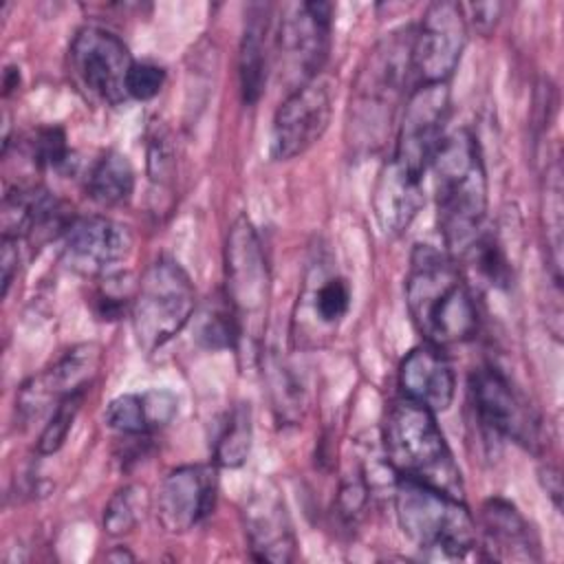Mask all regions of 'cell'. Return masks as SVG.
<instances>
[{
    "mask_svg": "<svg viewBox=\"0 0 564 564\" xmlns=\"http://www.w3.org/2000/svg\"><path fill=\"white\" fill-rule=\"evenodd\" d=\"M150 498L141 485H126L112 494L104 509V531L108 535L130 533L145 516Z\"/></svg>",
    "mask_w": 564,
    "mask_h": 564,
    "instance_id": "30",
    "label": "cell"
},
{
    "mask_svg": "<svg viewBox=\"0 0 564 564\" xmlns=\"http://www.w3.org/2000/svg\"><path fill=\"white\" fill-rule=\"evenodd\" d=\"M134 189V170L126 154L106 152L90 170L86 181L88 196L106 207L121 205L132 196Z\"/></svg>",
    "mask_w": 564,
    "mask_h": 564,
    "instance_id": "26",
    "label": "cell"
},
{
    "mask_svg": "<svg viewBox=\"0 0 564 564\" xmlns=\"http://www.w3.org/2000/svg\"><path fill=\"white\" fill-rule=\"evenodd\" d=\"M165 84V70L152 62H134L128 73V97L148 101L161 93Z\"/></svg>",
    "mask_w": 564,
    "mask_h": 564,
    "instance_id": "34",
    "label": "cell"
},
{
    "mask_svg": "<svg viewBox=\"0 0 564 564\" xmlns=\"http://www.w3.org/2000/svg\"><path fill=\"white\" fill-rule=\"evenodd\" d=\"M330 2L313 0L289 2L282 7L273 48L278 77L284 86H289V93L322 75L330 51Z\"/></svg>",
    "mask_w": 564,
    "mask_h": 564,
    "instance_id": "7",
    "label": "cell"
},
{
    "mask_svg": "<svg viewBox=\"0 0 564 564\" xmlns=\"http://www.w3.org/2000/svg\"><path fill=\"white\" fill-rule=\"evenodd\" d=\"M70 150L62 128H40L31 141V159L37 167L59 170L68 163Z\"/></svg>",
    "mask_w": 564,
    "mask_h": 564,
    "instance_id": "33",
    "label": "cell"
},
{
    "mask_svg": "<svg viewBox=\"0 0 564 564\" xmlns=\"http://www.w3.org/2000/svg\"><path fill=\"white\" fill-rule=\"evenodd\" d=\"M430 167L438 231L447 253L463 256L482 234L487 218V170L476 137L467 128L445 134Z\"/></svg>",
    "mask_w": 564,
    "mask_h": 564,
    "instance_id": "2",
    "label": "cell"
},
{
    "mask_svg": "<svg viewBox=\"0 0 564 564\" xmlns=\"http://www.w3.org/2000/svg\"><path fill=\"white\" fill-rule=\"evenodd\" d=\"M269 26H271V4L251 2L245 13V29H242L240 55H238L242 101L249 106L260 99L267 84Z\"/></svg>",
    "mask_w": 564,
    "mask_h": 564,
    "instance_id": "24",
    "label": "cell"
},
{
    "mask_svg": "<svg viewBox=\"0 0 564 564\" xmlns=\"http://www.w3.org/2000/svg\"><path fill=\"white\" fill-rule=\"evenodd\" d=\"M421 183L423 178L408 174L394 161L381 167L372 192V209L383 234L401 236L412 225L425 203Z\"/></svg>",
    "mask_w": 564,
    "mask_h": 564,
    "instance_id": "22",
    "label": "cell"
},
{
    "mask_svg": "<svg viewBox=\"0 0 564 564\" xmlns=\"http://www.w3.org/2000/svg\"><path fill=\"white\" fill-rule=\"evenodd\" d=\"M101 361L97 344H79L66 350L51 368L22 383L15 405L24 423L37 419L46 408H55L64 397L90 386Z\"/></svg>",
    "mask_w": 564,
    "mask_h": 564,
    "instance_id": "17",
    "label": "cell"
},
{
    "mask_svg": "<svg viewBox=\"0 0 564 564\" xmlns=\"http://www.w3.org/2000/svg\"><path fill=\"white\" fill-rule=\"evenodd\" d=\"M394 511L403 535L430 555L454 560L476 546V522L463 498L410 478H397Z\"/></svg>",
    "mask_w": 564,
    "mask_h": 564,
    "instance_id": "5",
    "label": "cell"
},
{
    "mask_svg": "<svg viewBox=\"0 0 564 564\" xmlns=\"http://www.w3.org/2000/svg\"><path fill=\"white\" fill-rule=\"evenodd\" d=\"M469 399L480 425L491 434L507 436L524 445L535 441L538 427L529 405L496 366H482L471 372Z\"/></svg>",
    "mask_w": 564,
    "mask_h": 564,
    "instance_id": "16",
    "label": "cell"
},
{
    "mask_svg": "<svg viewBox=\"0 0 564 564\" xmlns=\"http://www.w3.org/2000/svg\"><path fill=\"white\" fill-rule=\"evenodd\" d=\"M399 388L405 399L436 412H445L456 392L452 364L434 344L412 348L399 368Z\"/></svg>",
    "mask_w": 564,
    "mask_h": 564,
    "instance_id": "20",
    "label": "cell"
},
{
    "mask_svg": "<svg viewBox=\"0 0 564 564\" xmlns=\"http://www.w3.org/2000/svg\"><path fill=\"white\" fill-rule=\"evenodd\" d=\"M242 527L253 560L286 564L295 557L293 524L284 498L273 485L251 491L242 507Z\"/></svg>",
    "mask_w": 564,
    "mask_h": 564,
    "instance_id": "18",
    "label": "cell"
},
{
    "mask_svg": "<svg viewBox=\"0 0 564 564\" xmlns=\"http://www.w3.org/2000/svg\"><path fill=\"white\" fill-rule=\"evenodd\" d=\"M412 44L414 29H397L383 35L359 66L346 123L348 143L357 152H375L383 145L414 73Z\"/></svg>",
    "mask_w": 564,
    "mask_h": 564,
    "instance_id": "3",
    "label": "cell"
},
{
    "mask_svg": "<svg viewBox=\"0 0 564 564\" xmlns=\"http://www.w3.org/2000/svg\"><path fill=\"white\" fill-rule=\"evenodd\" d=\"M544 231L549 262L553 267V282L560 286L562 280V231H564V203H562V170L560 163H551L546 170L544 187Z\"/></svg>",
    "mask_w": 564,
    "mask_h": 564,
    "instance_id": "29",
    "label": "cell"
},
{
    "mask_svg": "<svg viewBox=\"0 0 564 564\" xmlns=\"http://www.w3.org/2000/svg\"><path fill=\"white\" fill-rule=\"evenodd\" d=\"M132 245L130 227L106 216H84L64 231L62 260L79 275H106L130 256Z\"/></svg>",
    "mask_w": 564,
    "mask_h": 564,
    "instance_id": "14",
    "label": "cell"
},
{
    "mask_svg": "<svg viewBox=\"0 0 564 564\" xmlns=\"http://www.w3.org/2000/svg\"><path fill=\"white\" fill-rule=\"evenodd\" d=\"M242 337V324L227 295L207 302L194 319V339L207 350L234 348Z\"/></svg>",
    "mask_w": 564,
    "mask_h": 564,
    "instance_id": "27",
    "label": "cell"
},
{
    "mask_svg": "<svg viewBox=\"0 0 564 564\" xmlns=\"http://www.w3.org/2000/svg\"><path fill=\"white\" fill-rule=\"evenodd\" d=\"M225 295L234 306L242 335L251 319H258L269 300V267L256 227L242 214L225 238Z\"/></svg>",
    "mask_w": 564,
    "mask_h": 564,
    "instance_id": "8",
    "label": "cell"
},
{
    "mask_svg": "<svg viewBox=\"0 0 564 564\" xmlns=\"http://www.w3.org/2000/svg\"><path fill=\"white\" fill-rule=\"evenodd\" d=\"M333 115V88L324 75L286 93L271 126V156L289 161L313 148L326 132Z\"/></svg>",
    "mask_w": 564,
    "mask_h": 564,
    "instance_id": "11",
    "label": "cell"
},
{
    "mask_svg": "<svg viewBox=\"0 0 564 564\" xmlns=\"http://www.w3.org/2000/svg\"><path fill=\"white\" fill-rule=\"evenodd\" d=\"M62 203L44 187H15L2 198V236L33 240L68 229Z\"/></svg>",
    "mask_w": 564,
    "mask_h": 564,
    "instance_id": "21",
    "label": "cell"
},
{
    "mask_svg": "<svg viewBox=\"0 0 564 564\" xmlns=\"http://www.w3.org/2000/svg\"><path fill=\"white\" fill-rule=\"evenodd\" d=\"M467 44L463 7L449 0L432 2L414 31L412 66L421 84H447Z\"/></svg>",
    "mask_w": 564,
    "mask_h": 564,
    "instance_id": "12",
    "label": "cell"
},
{
    "mask_svg": "<svg viewBox=\"0 0 564 564\" xmlns=\"http://www.w3.org/2000/svg\"><path fill=\"white\" fill-rule=\"evenodd\" d=\"M218 476L212 465H183L172 469L154 496L159 524L174 535L198 527L216 505Z\"/></svg>",
    "mask_w": 564,
    "mask_h": 564,
    "instance_id": "13",
    "label": "cell"
},
{
    "mask_svg": "<svg viewBox=\"0 0 564 564\" xmlns=\"http://www.w3.org/2000/svg\"><path fill=\"white\" fill-rule=\"evenodd\" d=\"M463 256H471L478 273L487 282H491L496 286H505L509 282L511 267H509V262L505 258V251H502V247H500V242L496 240L494 234L482 229V234L474 240V245Z\"/></svg>",
    "mask_w": 564,
    "mask_h": 564,
    "instance_id": "32",
    "label": "cell"
},
{
    "mask_svg": "<svg viewBox=\"0 0 564 564\" xmlns=\"http://www.w3.org/2000/svg\"><path fill=\"white\" fill-rule=\"evenodd\" d=\"M178 410V401L167 390H148L141 394H119L104 412L108 427L128 434L143 436L167 425Z\"/></svg>",
    "mask_w": 564,
    "mask_h": 564,
    "instance_id": "23",
    "label": "cell"
},
{
    "mask_svg": "<svg viewBox=\"0 0 564 564\" xmlns=\"http://www.w3.org/2000/svg\"><path fill=\"white\" fill-rule=\"evenodd\" d=\"M386 463L397 478H410L463 498V476L436 423V414L410 399L394 401L383 421Z\"/></svg>",
    "mask_w": 564,
    "mask_h": 564,
    "instance_id": "4",
    "label": "cell"
},
{
    "mask_svg": "<svg viewBox=\"0 0 564 564\" xmlns=\"http://www.w3.org/2000/svg\"><path fill=\"white\" fill-rule=\"evenodd\" d=\"M196 306L187 271L172 258L154 260L139 280L130 315L137 344L152 352L178 335Z\"/></svg>",
    "mask_w": 564,
    "mask_h": 564,
    "instance_id": "6",
    "label": "cell"
},
{
    "mask_svg": "<svg viewBox=\"0 0 564 564\" xmlns=\"http://www.w3.org/2000/svg\"><path fill=\"white\" fill-rule=\"evenodd\" d=\"M469 9L474 13V18H471L474 26L480 33H489L496 26L498 18H500L502 4H498V2H482V4H469Z\"/></svg>",
    "mask_w": 564,
    "mask_h": 564,
    "instance_id": "37",
    "label": "cell"
},
{
    "mask_svg": "<svg viewBox=\"0 0 564 564\" xmlns=\"http://www.w3.org/2000/svg\"><path fill=\"white\" fill-rule=\"evenodd\" d=\"M18 84H20V68L9 66L4 70V95H9L13 88H18Z\"/></svg>",
    "mask_w": 564,
    "mask_h": 564,
    "instance_id": "38",
    "label": "cell"
},
{
    "mask_svg": "<svg viewBox=\"0 0 564 564\" xmlns=\"http://www.w3.org/2000/svg\"><path fill=\"white\" fill-rule=\"evenodd\" d=\"M20 240L2 236V251H0V264H2V295L9 293V286L13 282L18 262H20Z\"/></svg>",
    "mask_w": 564,
    "mask_h": 564,
    "instance_id": "36",
    "label": "cell"
},
{
    "mask_svg": "<svg viewBox=\"0 0 564 564\" xmlns=\"http://www.w3.org/2000/svg\"><path fill=\"white\" fill-rule=\"evenodd\" d=\"M480 535L487 560L540 562V540L529 520L505 498H489L480 509Z\"/></svg>",
    "mask_w": 564,
    "mask_h": 564,
    "instance_id": "19",
    "label": "cell"
},
{
    "mask_svg": "<svg viewBox=\"0 0 564 564\" xmlns=\"http://www.w3.org/2000/svg\"><path fill=\"white\" fill-rule=\"evenodd\" d=\"M405 304L416 330L438 348L463 344L478 330L476 302L458 264L432 245L412 249Z\"/></svg>",
    "mask_w": 564,
    "mask_h": 564,
    "instance_id": "1",
    "label": "cell"
},
{
    "mask_svg": "<svg viewBox=\"0 0 564 564\" xmlns=\"http://www.w3.org/2000/svg\"><path fill=\"white\" fill-rule=\"evenodd\" d=\"M366 500H368V482L364 478V471L355 469L344 478L339 487V496H337L339 516L348 522L357 520L366 507Z\"/></svg>",
    "mask_w": 564,
    "mask_h": 564,
    "instance_id": "35",
    "label": "cell"
},
{
    "mask_svg": "<svg viewBox=\"0 0 564 564\" xmlns=\"http://www.w3.org/2000/svg\"><path fill=\"white\" fill-rule=\"evenodd\" d=\"M253 438V423H251V408L249 403H238L225 416V423L216 436L214 447V463L227 469L240 467L249 452Z\"/></svg>",
    "mask_w": 564,
    "mask_h": 564,
    "instance_id": "28",
    "label": "cell"
},
{
    "mask_svg": "<svg viewBox=\"0 0 564 564\" xmlns=\"http://www.w3.org/2000/svg\"><path fill=\"white\" fill-rule=\"evenodd\" d=\"M262 372L275 419L282 425H297L306 410L304 381L278 350L262 352Z\"/></svg>",
    "mask_w": 564,
    "mask_h": 564,
    "instance_id": "25",
    "label": "cell"
},
{
    "mask_svg": "<svg viewBox=\"0 0 564 564\" xmlns=\"http://www.w3.org/2000/svg\"><path fill=\"white\" fill-rule=\"evenodd\" d=\"M108 557H110V560H117V562H123V560L132 562V560H134V555H132V553H128L123 546H119L117 551H112Z\"/></svg>",
    "mask_w": 564,
    "mask_h": 564,
    "instance_id": "39",
    "label": "cell"
},
{
    "mask_svg": "<svg viewBox=\"0 0 564 564\" xmlns=\"http://www.w3.org/2000/svg\"><path fill=\"white\" fill-rule=\"evenodd\" d=\"M68 59L75 79L95 99L108 106L128 99L126 84L134 59L121 37L101 26H84L70 42Z\"/></svg>",
    "mask_w": 564,
    "mask_h": 564,
    "instance_id": "9",
    "label": "cell"
},
{
    "mask_svg": "<svg viewBox=\"0 0 564 564\" xmlns=\"http://www.w3.org/2000/svg\"><path fill=\"white\" fill-rule=\"evenodd\" d=\"M350 308V284L322 258L311 262L297 297L295 337L302 346L319 344L337 330Z\"/></svg>",
    "mask_w": 564,
    "mask_h": 564,
    "instance_id": "15",
    "label": "cell"
},
{
    "mask_svg": "<svg viewBox=\"0 0 564 564\" xmlns=\"http://www.w3.org/2000/svg\"><path fill=\"white\" fill-rule=\"evenodd\" d=\"M86 392H88V388L77 390V392L64 397L53 408L51 419L46 421V425H44V430H42V434L37 438V452L42 456L55 454L64 445V441H66V436H68V432L73 427V421H75V416H77V412H79V408L84 403Z\"/></svg>",
    "mask_w": 564,
    "mask_h": 564,
    "instance_id": "31",
    "label": "cell"
},
{
    "mask_svg": "<svg viewBox=\"0 0 564 564\" xmlns=\"http://www.w3.org/2000/svg\"><path fill=\"white\" fill-rule=\"evenodd\" d=\"M449 115L447 84H419L405 106L397 132L394 161L408 174L423 178L436 148L443 141V130Z\"/></svg>",
    "mask_w": 564,
    "mask_h": 564,
    "instance_id": "10",
    "label": "cell"
}]
</instances>
